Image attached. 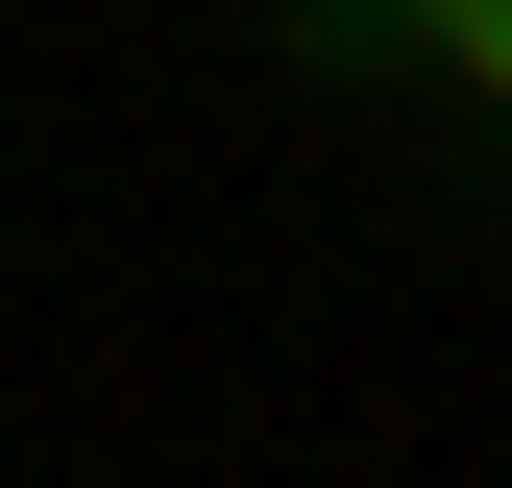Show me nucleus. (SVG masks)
<instances>
[{"mask_svg": "<svg viewBox=\"0 0 512 488\" xmlns=\"http://www.w3.org/2000/svg\"><path fill=\"white\" fill-rule=\"evenodd\" d=\"M317 74H415V98H488L512 74V0H293Z\"/></svg>", "mask_w": 512, "mask_h": 488, "instance_id": "1", "label": "nucleus"}]
</instances>
